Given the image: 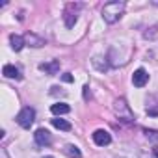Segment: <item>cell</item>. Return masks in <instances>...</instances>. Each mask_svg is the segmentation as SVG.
I'll list each match as a JSON object with an SVG mask.
<instances>
[{
    "mask_svg": "<svg viewBox=\"0 0 158 158\" xmlns=\"http://www.w3.org/2000/svg\"><path fill=\"white\" fill-rule=\"evenodd\" d=\"M2 74H4L6 78H17V80H21V73H19V69H17L15 65H4Z\"/></svg>",
    "mask_w": 158,
    "mask_h": 158,
    "instance_id": "obj_9",
    "label": "cell"
},
{
    "mask_svg": "<svg viewBox=\"0 0 158 158\" xmlns=\"http://www.w3.org/2000/svg\"><path fill=\"white\" fill-rule=\"evenodd\" d=\"M89 95H91V93H89V86H84V99L88 101V99H89Z\"/></svg>",
    "mask_w": 158,
    "mask_h": 158,
    "instance_id": "obj_17",
    "label": "cell"
},
{
    "mask_svg": "<svg viewBox=\"0 0 158 158\" xmlns=\"http://www.w3.org/2000/svg\"><path fill=\"white\" fill-rule=\"evenodd\" d=\"M10 43H11V48H13L15 52H19V50L24 47V37H21V35H15V34H13V35L10 37Z\"/></svg>",
    "mask_w": 158,
    "mask_h": 158,
    "instance_id": "obj_12",
    "label": "cell"
},
{
    "mask_svg": "<svg viewBox=\"0 0 158 158\" xmlns=\"http://www.w3.org/2000/svg\"><path fill=\"white\" fill-rule=\"evenodd\" d=\"M61 80H63V82H73V76H71L69 73H63V74H61Z\"/></svg>",
    "mask_w": 158,
    "mask_h": 158,
    "instance_id": "obj_16",
    "label": "cell"
},
{
    "mask_svg": "<svg viewBox=\"0 0 158 158\" xmlns=\"http://www.w3.org/2000/svg\"><path fill=\"white\" fill-rule=\"evenodd\" d=\"M147 80H149V74H147L145 69L134 71V74H132V84H134L136 88H143V86L147 84Z\"/></svg>",
    "mask_w": 158,
    "mask_h": 158,
    "instance_id": "obj_7",
    "label": "cell"
},
{
    "mask_svg": "<svg viewBox=\"0 0 158 158\" xmlns=\"http://www.w3.org/2000/svg\"><path fill=\"white\" fill-rule=\"evenodd\" d=\"M52 125H54L56 128H60V130H71V123L65 121V119H60V117L52 119Z\"/></svg>",
    "mask_w": 158,
    "mask_h": 158,
    "instance_id": "obj_14",
    "label": "cell"
},
{
    "mask_svg": "<svg viewBox=\"0 0 158 158\" xmlns=\"http://www.w3.org/2000/svg\"><path fill=\"white\" fill-rule=\"evenodd\" d=\"M34 139H35V143L41 145V147L52 143V136H50V132H48L47 128H37L35 134H34Z\"/></svg>",
    "mask_w": 158,
    "mask_h": 158,
    "instance_id": "obj_5",
    "label": "cell"
},
{
    "mask_svg": "<svg viewBox=\"0 0 158 158\" xmlns=\"http://www.w3.org/2000/svg\"><path fill=\"white\" fill-rule=\"evenodd\" d=\"M123 11H125V2H121V0H114V2L104 4V8H102V19L108 24H114V23L119 21V17L123 15Z\"/></svg>",
    "mask_w": 158,
    "mask_h": 158,
    "instance_id": "obj_1",
    "label": "cell"
},
{
    "mask_svg": "<svg viewBox=\"0 0 158 158\" xmlns=\"http://www.w3.org/2000/svg\"><path fill=\"white\" fill-rule=\"evenodd\" d=\"M50 112H52L54 115H63V114H69L71 108H69L65 102H58V104H52V106H50Z\"/></svg>",
    "mask_w": 158,
    "mask_h": 158,
    "instance_id": "obj_10",
    "label": "cell"
},
{
    "mask_svg": "<svg viewBox=\"0 0 158 158\" xmlns=\"http://www.w3.org/2000/svg\"><path fill=\"white\" fill-rule=\"evenodd\" d=\"M93 141H95L99 147H104V145H110V143H112V136H110L108 130L99 128V130L93 132Z\"/></svg>",
    "mask_w": 158,
    "mask_h": 158,
    "instance_id": "obj_6",
    "label": "cell"
},
{
    "mask_svg": "<svg viewBox=\"0 0 158 158\" xmlns=\"http://www.w3.org/2000/svg\"><path fill=\"white\" fill-rule=\"evenodd\" d=\"M39 69L45 71L47 74H56V73L60 71V60H52L50 63H41Z\"/></svg>",
    "mask_w": 158,
    "mask_h": 158,
    "instance_id": "obj_8",
    "label": "cell"
},
{
    "mask_svg": "<svg viewBox=\"0 0 158 158\" xmlns=\"http://www.w3.org/2000/svg\"><path fill=\"white\" fill-rule=\"evenodd\" d=\"M2 158H8V152L6 151H2Z\"/></svg>",
    "mask_w": 158,
    "mask_h": 158,
    "instance_id": "obj_19",
    "label": "cell"
},
{
    "mask_svg": "<svg viewBox=\"0 0 158 158\" xmlns=\"http://www.w3.org/2000/svg\"><path fill=\"white\" fill-rule=\"evenodd\" d=\"M63 152L69 156V158H82V152L76 145H65L63 147Z\"/></svg>",
    "mask_w": 158,
    "mask_h": 158,
    "instance_id": "obj_11",
    "label": "cell"
},
{
    "mask_svg": "<svg viewBox=\"0 0 158 158\" xmlns=\"http://www.w3.org/2000/svg\"><path fill=\"white\" fill-rule=\"evenodd\" d=\"M152 152H154V156L158 158V147H154V149H152Z\"/></svg>",
    "mask_w": 158,
    "mask_h": 158,
    "instance_id": "obj_18",
    "label": "cell"
},
{
    "mask_svg": "<svg viewBox=\"0 0 158 158\" xmlns=\"http://www.w3.org/2000/svg\"><path fill=\"white\" fill-rule=\"evenodd\" d=\"M80 8H82V4H74V2H71V4L65 6V10H63V23H65L67 28H73L74 26Z\"/></svg>",
    "mask_w": 158,
    "mask_h": 158,
    "instance_id": "obj_3",
    "label": "cell"
},
{
    "mask_svg": "<svg viewBox=\"0 0 158 158\" xmlns=\"http://www.w3.org/2000/svg\"><path fill=\"white\" fill-rule=\"evenodd\" d=\"M24 41H28V43H30V47H43V45H45V41H43L41 37H37L35 34H30V32L26 34Z\"/></svg>",
    "mask_w": 158,
    "mask_h": 158,
    "instance_id": "obj_13",
    "label": "cell"
},
{
    "mask_svg": "<svg viewBox=\"0 0 158 158\" xmlns=\"http://www.w3.org/2000/svg\"><path fill=\"white\" fill-rule=\"evenodd\" d=\"M145 136H147L151 141H158V132H156V130H145Z\"/></svg>",
    "mask_w": 158,
    "mask_h": 158,
    "instance_id": "obj_15",
    "label": "cell"
},
{
    "mask_svg": "<svg viewBox=\"0 0 158 158\" xmlns=\"http://www.w3.org/2000/svg\"><path fill=\"white\" fill-rule=\"evenodd\" d=\"M152 4H154V6H158V0H154V2H152Z\"/></svg>",
    "mask_w": 158,
    "mask_h": 158,
    "instance_id": "obj_20",
    "label": "cell"
},
{
    "mask_svg": "<svg viewBox=\"0 0 158 158\" xmlns=\"http://www.w3.org/2000/svg\"><path fill=\"white\" fill-rule=\"evenodd\" d=\"M34 119H35V110L30 108V106H24V108L17 114V117H15L17 125L23 127V128H30L32 123H34Z\"/></svg>",
    "mask_w": 158,
    "mask_h": 158,
    "instance_id": "obj_4",
    "label": "cell"
},
{
    "mask_svg": "<svg viewBox=\"0 0 158 158\" xmlns=\"http://www.w3.org/2000/svg\"><path fill=\"white\" fill-rule=\"evenodd\" d=\"M114 112H115V115H117L119 119H123V121H127V123H132V121H134V114H132V110H130V106L127 104L125 99H117V101L114 102Z\"/></svg>",
    "mask_w": 158,
    "mask_h": 158,
    "instance_id": "obj_2",
    "label": "cell"
},
{
    "mask_svg": "<svg viewBox=\"0 0 158 158\" xmlns=\"http://www.w3.org/2000/svg\"><path fill=\"white\" fill-rule=\"evenodd\" d=\"M43 158H54V156H43Z\"/></svg>",
    "mask_w": 158,
    "mask_h": 158,
    "instance_id": "obj_21",
    "label": "cell"
}]
</instances>
